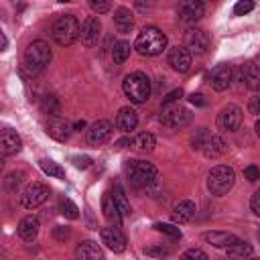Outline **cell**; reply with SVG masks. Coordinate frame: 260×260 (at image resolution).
<instances>
[{
    "mask_svg": "<svg viewBox=\"0 0 260 260\" xmlns=\"http://www.w3.org/2000/svg\"><path fill=\"white\" fill-rule=\"evenodd\" d=\"M189 53H195V55H201L207 51L209 47V37L205 30L201 28H189L185 32V45H183Z\"/></svg>",
    "mask_w": 260,
    "mask_h": 260,
    "instance_id": "8fae6325",
    "label": "cell"
},
{
    "mask_svg": "<svg viewBox=\"0 0 260 260\" xmlns=\"http://www.w3.org/2000/svg\"><path fill=\"white\" fill-rule=\"evenodd\" d=\"M134 146H136L138 152H152L154 146H156V138L150 132H140L134 138Z\"/></svg>",
    "mask_w": 260,
    "mask_h": 260,
    "instance_id": "f1b7e54d",
    "label": "cell"
},
{
    "mask_svg": "<svg viewBox=\"0 0 260 260\" xmlns=\"http://www.w3.org/2000/svg\"><path fill=\"white\" fill-rule=\"evenodd\" d=\"M189 102H191L193 106H205L203 93H191V95H189Z\"/></svg>",
    "mask_w": 260,
    "mask_h": 260,
    "instance_id": "7dc6e473",
    "label": "cell"
},
{
    "mask_svg": "<svg viewBox=\"0 0 260 260\" xmlns=\"http://www.w3.org/2000/svg\"><path fill=\"white\" fill-rule=\"evenodd\" d=\"M102 211H104V217H106L110 223H116V225L120 223L122 215H120V211H118V205H116L112 193H106V195H104V199H102Z\"/></svg>",
    "mask_w": 260,
    "mask_h": 260,
    "instance_id": "484cf974",
    "label": "cell"
},
{
    "mask_svg": "<svg viewBox=\"0 0 260 260\" xmlns=\"http://www.w3.org/2000/svg\"><path fill=\"white\" fill-rule=\"evenodd\" d=\"M112 124L108 122V120H98V122H93L89 128H87V144H91V146H102V144H106L110 138H112Z\"/></svg>",
    "mask_w": 260,
    "mask_h": 260,
    "instance_id": "30bf717a",
    "label": "cell"
},
{
    "mask_svg": "<svg viewBox=\"0 0 260 260\" xmlns=\"http://www.w3.org/2000/svg\"><path fill=\"white\" fill-rule=\"evenodd\" d=\"M51 37H53V41H55L57 45H61V47L73 45V43L81 37L79 20H77L73 14H61V16L53 22Z\"/></svg>",
    "mask_w": 260,
    "mask_h": 260,
    "instance_id": "3957f363",
    "label": "cell"
},
{
    "mask_svg": "<svg viewBox=\"0 0 260 260\" xmlns=\"http://www.w3.org/2000/svg\"><path fill=\"white\" fill-rule=\"evenodd\" d=\"M169 65L179 73H187L191 69V53L183 45L173 47L169 51Z\"/></svg>",
    "mask_w": 260,
    "mask_h": 260,
    "instance_id": "9a60e30c",
    "label": "cell"
},
{
    "mask_svg": "<svg viewBox=\"0 0 260 260\" xmlns=\"http://www.w3.org/2000/svg\"><path fill=\"white\" fill-rule=\"evenodd\" d=\"M195 211H197V209H195V203L189 201V199H185V201H179V203L173 207L171 217H173L175 223H187L189 219H193Z\"/></svg>",
    "mask_w": 260,
    "mask_h": 260,
    "instance_id": "7402d4cb",
    "label": "cell"
},
{
    "mask_svg": "<svg viewBox=\"0 0 260 260\" xmlns=\"http://www.w3.org/2000/svg\"><path fill=\"white\" fill-rule=\"evenodd\" d=\"M179 98H183V89H181V87H177V89L169 91V93L162 98V106H171V104H173V102H177Z\"/></svg>",
    "mask_w": 260,
    "mask_h": 260,
    "instance_id": "b9f144b4",
    "label": "cell"
},
{
    "mask_svg": "<svg viewBox=\"0 0 260 260\" xmlns=\"http://www.w3.org/2000/svg\"><path fill=\"white\" fill-rule=\"evenodd\" d=\"M47 197H49V187H47V185H43V183H30V185L22 191L20 203H22V207H26V209H35V207H39L41 203H45Z\"/></svg>",
    "mask_w": 260,
    "mask_h": 260,
    "instance_id": "ba28073f",
    "label": "cell"
},
{
    "mask_svg": "<svg viewBox=\"0 0 260 260\" xmlns=\"http://www.w3.org/2000/svg\"><path fill=\"white\" fill-rule=\"evenodd\" d=\"M205 12V4L199 0H185L177 8V16L183 22H197Z\"/></svg>",
    "mask_w": 260,
    "mask_h": 260,
    "instance_id": "7c38bea8",
    "label": "cell"
},
{
    "mask_svg": "<svg viewBox=\"0 0 260 260\" xmlns=\"http://www.w3.org/2000/svg\"><path fill=\"white\" fill-rule=\"evenodd\" d=\"M144 252H146L148 256H165V254H169V248L158 246V248H146Z\"/></svg>",
    "mask_w": 260,
    "mask_h": 260,
    "instance_id": "bcb514c9",
    "label": "cell"
},
{
    "mask_svg": "<svg viewBox=\"0 0 260 260\" xmlns=\"http://www.w3.org/2000/svg\"><path fill=\"white\" fill-rule=\"evenodd\" d=\"M252 252H254L252 244L242 242V240H238L234 246L228 248V256H230L232 260H248V258H252Z\"/></svg>",
    "mask_w": 260,
    "mask_h": 260,
    "instance_id": "83f0119b",
    "label": "cell"
},
{
    "mask_svg": "<svg viewBox=\"0 0 260 260\" xmlns=\"http://www.w3.org/2000/svg\"><path fill=\"white\" fill-rule=\"evenodd\" d=\"M130 43H126V41H118V43H114V49H112V57H114V63H118V65H122L128 57H130Z\"/></svg>",
    "mask_w": 260,
    "mask_h": 260,
    "instance_id": "4dcf8cb0",
    "label": "cell"
},
{
    "mask_svg": "<svg viewBox=\"0 0 260 260\" xmlns=\"http://www.w3.org/2000/svg\"><path fill=\"white\" fill-rule=\"evenodd\" d=\"M154 230L156 232H162V234H167V236H171V238H181V230L177 228V225H173V223H154Z\"/></svg>",
    "mask_w": 260,
    "mask_h": 260,
    "instance_id": "8d00e7d4",
    "label": "cell"
},
{
    "mask_svg": "<svg viewBox=\"0 0 260 260\" xmlns=\"http://www.w3.org/2000/svg\"><path fill=\"white\" fill-rule=\"evenodd\" d=\"M55 236H57V238H67V236H69V230H65V228H57V230H55Z\"/></svg>",
    "mask_w": 260,
    "mask_h": 260,
    "instance_id": "c3c4849f",
    "label": "cell"
},
{
    "mask_svg": "<svg viewBox=\"0 0 260 260\" xmlns=\"http://www.w3.org/2000/svg\"><path fill=\"white\" fill-rule=\"evenodd\" d=\"M244 177H246L250 183H256V181L260 179V169H258L256 165H248V167L244 169Z\"/></svg>",
    "mask_w": 260,
    "mask_h": 260,
    "instance_id": "ab89813d",
    "label": "cell"
},
{
    "mask_svg": "<svg viewBox=\"0 0 260 260\" xmlns=\"http://www.w3.org/2000/svg\"><path fill=\"white\" fill-rule=\"evenodd\" d=\"M240 77H242V81H244L246 87H250V89H260V67H258V65H254V63L244 65V67L240 69Z\"/></svg>",
    "mask_w": 260,
    "mask_h": 260,
    "instance_id": "d4e9b609",
    "label": "cell"
},
{
    "mask_svg": "<svg viewBox=\"0 0 260 260\" xmlns=\"http://www.w3.org/2000/svg\"><path fill=\"white\" fill-rule=\"evenodd\" d=\"M136 126H138V114L130 106L120 108L116 114V128L122 132H132Z\"/></svg>",
    "mask_w": 260,
    "mask_h": 260,
    "instance_id": "d6986e66",
    "label": "cell"
},
{
    "mask_svg": "<svg viewBox=\"0 0 260 260\" xmlns=\"http://www.w3.org/2000/svg\"><path fill=\"white\" fill-rule=\"evenodd\" d=\"M256 134H258V136H260V120H258V122H256Z\"/></svg>",
    "mask_w": 260,
    "mask_h": 260,
    "instance_id": "f5cc1de1",
    "label": "cell"
},
{
    "mask_svg": "<svg viewBox=\"0 0 260 260\" xmlns=\"http://www.w3.org/2000/svg\"><path fill=\"white\" fill-rule=\"evenodd\" d=\"M242 108L236 104H228L219 114H217V128L223 132H236L242 126Z\"/></svg>",
    "mask_w": 260,
    "mask_h": 260,
    "instance_id": "52a82bcc",
    "label": "cell"
},
{
    "mask_svg": "<svg viewBox=\"0 0 260 260\" xmlns=\"http://www.w3.org/2000/svg\"><path fill=\"white\" fill-rule=\"evenodd\" d=\"M51 61V49L45 41H32L22 53V69L28 75L41 73Z\"/></svg>",
    "mask_w": 260,
    "mask_h": 260,
    "instance_id": "7a4b0ae2",
    "label": "cell"
},
{
    "mask_svg": "<svg viewBox=\"0 0 260 260\" xmlns=\"http://www.w3.org/2000/svg\"><path fill=\"white\" fill-rule=\"evenodd\" d=\"M203 240L207 244L215 246V248H225L228 250L230 246H234L238 242V236H234L230 232H205L203 234Z\"/></svg>",
    "mask_w": 260,
    "mask_h": 260,
    "instance_id": "603a6c76",
    "label": "cell"
},
{
    "mask_svg": "<svg viewBox=\"0 0 260 260\" xmlns=\"http://www.w3.org/2000/svg\"><path fill=\"white\" fill-rule=\"evenodd\" d=\"M250 10H254V2H252V0H242V2H238V4L234 6V12H236L238 16L248 14Z\"/></svg>",
    "mask_w": 260,
    "mask_h": 260,
    "instance_id": "f35d334b",
    "label": "cell"
},
{
    "mask_svg": "<svg viewBox=\"0 0 260 260\" xmlns=\"http://www.w3.org/2000/svg\"><path fill=\"white\" fill-rule=\"evenodd\" d=\"M160 122H162V126H167L171 130H177V128H183L191 122V112L187 108L175 106V108H169L167 112H162Z\"/></svg>",
    "mask_w": 260,
    "mask_h": 260,
    "instance_id": "9c48e42d",
    "label": "cell"
},
{
    "mask_svg": "<svg viewBox=\"0 0 260 260\" xmlns=\"http://www.w3.org/2000/svg\"><path fill=\"white\" fill-rule=\"evenodd\" d=\"M47 134L51 138H55L57 142H65L69 138V134H71V124L67 120L59 118V116L57 118H49V122H47Z\"/></svg>",
    "mask_w": 260,
    "mask_h": 260,
    "instance_id": "ac0fdd59",
    "label": "cell"
},
{
    "mask_svg": "<svg viewBox=\"0 0 260 260\" xmlns=\"http://www.w3.org/2000/svg\"><path fill=\"white\" fill-rule=\"evenodd\" d=\"M126 177H128L132 187L144 189V187H150L156 181L158 173H156V167L152 162L134 158V160H128V165H126Z\"/></svg>",
    "mask_w": 260,
    "mask_h": 260,
    "instance_id": "277c9868",
    "label": "cell"
},
{
    "mask_svg": "<svg viewBox=\"0 0 260 260\" xmlns=\"http://www.w3.org/2000/svg\"><path fill=\"white\" fill-rule=\"evenodd\" d=\"M73 162L77 169H87L91 165V158L89 156H73Z\"/></svg>",
    "mask_w": 260,
    "mask_h": 260,
    "instance_id": "f6af8a7d",
    "label": "cell"
},
{
    "mask_svg": "<svg viewBox=\"0 0 260 260\" xmlns=\"http://www.w3.org/2000/svg\"><path fill=\"white\" fill-rule=\"evenodd\" d=\"M100 236H102V242H104L112 252L120 254V252L126 250V236L120 232V228H102Z\"/></svg>",
    "mask_w": 260,
    "mask_h": 260,
    "instance_id": "2e32d148",
    "label": "cell"
},
{
    "mask_svg": "<svg viewBox=\"0 0 260 260\" xmlns=\"http://www.w3.org/2000/svg\"><path fill=\"white\" fill-rule=\"evenodd\" d=\"M134 49L144 57L160 55L167 49V35L156 26H146L138 32L134 41Z\"/></svg>",
    "mask_w": 260,
    "mask_h": 260,
    "instance_id": "6da1fadb",
    "label": "cell"
},
{
    "mask_svg": "<svg viewBox=\"0 0 260 260\" xmlns=\"http://www.w3.org/2000/svg\"><path fill=\"white\" fill-rule=\"evenodd\" d=\"M248 110H250L252 114H260V93H256V95H252V98H250Z\"/></svg>",
    "mask_w": 260,
    "mask_h": 260,
    "instance_id": "7bdbcfd3",
    "label": "cell"
},
{
    "mask_svg": "<svg viewBox=\"0 0 260 260\" xmlns=\"http://www.w3.org/2000/svg\"><path fill=\"white\" fill-rule=\"evenodd\" d=\"M232 79H234V71H232V67L225 65V63L217 65V67L209 73V85H211L215 91H223V89H228L230 83H232Z\"/></svg>",
    "mask_w": 260,
    "mask_h": 260,
    "instance_id": "5bb4252c",
    "label": "cell"
},
{
    "mask_svg": "<svg viewBox=\"0 0 260 260\" xmlns=\"http://www.w3.org/2000/svg\"><path fill=\"white\" fill-rule=\"evenodd\" d=\"M20 148H22L20 136H18L14 130L4 128L2 134H0V152H2L4 156H12V154L20 152Z\"/></svg>",
    "mask_w": 260,
    "mask_h": 260,
    "instance_id": "e0dca14e",
    "label": "cell"
},
{
    "mask_svg": "<svg viewBox=\"0 0 260 260\" xmlns=\"http://www.w3.org/2000/svg\"><path fill=\"white\" fill-rule=\"evenodd\" d=\"M0 41H2V49H6V45H8V41H6V37H4V32H0Z\"/></svg>",
    "mask_w": 260,
    "mask_h": 260,
    "instance_id": "f907efd6",
    "label": "cell"
},
{
    "mask_svg": "<svg viewBox=\"0 0 260 260\" xmlns=\"http://www.w3.org/2000/svg\"><path fill=\"white\" fill-rule=\"evenodd\" d=\"M248 260H260V258H248Z\"/></svg>",
    "mask_w": 260,
    "mask_h": 260,
    "instance_id": "db71d44e",
    "label": "cell"
},
{
    "mask_svg": "<svg viewBox=\"0 0 260 260\" xmlns=\"http://www.w3.org/2000/svg\"><path fill=\"white\" fill-rule=\"evenodd\" d=\"M225 150H228V144H225V140H223L221 136H217V134H211V136L207 138V142L203 144V148H201V152H203L207 158H217V156H221Z\"/></svg>",
    "mask_w": 260,
    "mask_h": 260,
    "instance_id": "cb8c5ba5",
    "label": "cell"
},
{
    "mask_svg": "<svg viewBox=\"0 0 260 260\" xmlns=\"http://www.w3.org/2000/svg\"><path fill=\"white\" fill-rule=\"evenodd\" d=\"M22 181H24V173H22V171H14V173H10V175L6 177V183H4V185H6L8 191H14Z\"/></svg>",
    "mask_w": 260,
    "mask_h": 260,
    "instance_id": "d590c367",
    "label": "cell"
},
{
    "mask_svg": "<svg viewBox=\"0 0 260 260\" xmlns=\"http://www.w3.org/2000/svg\"><path fill=\"white\" fill-rule=\"evenodd\" d=\"M102 35V22L98 16H87L81 24V43L85 47H95Z\"/></svg>",
    "mask_w": 260,
    "mask_h": 260,
    "instance_id": "4fadbf2b",
    "label": "cell"
},
{
    "mask_svg": "<svg viewBox=\"0 0 260 260\" xmlns=\"http://www.w3.org/2000/svg\"><path fill=\"white\" fill-rule=\"evenodd\" d=\"M179 260H209V258H207V254H205L203 250H199V248H191V250L183 252V254L179 256Z\"/></svg>",
    "mask_w": 260,
    "mask_h": 260,
    "instance_id": "74e56055",
    "label": "cell"
},
{
    "mask_svg": "<svg viewBox=\"0 0 260 260\" xmlns=\"http://www.w3.org/2000/svg\"><path fill=\"white\" fill-rule=\"evenodd\" d=\"M41 108L45 114H49L51 118H57L61 114V106H59V100L55 95H45L43 102H41Z\"/></svg>",
    "mask_w": 260,
    "mask_h": 260,
    "instance_id": "d6a6232c",
    "label": "cell"
},
{
    "mask_svg": "<svg viewBox=\"0 0 260 260\" xmlns=\"http://www.w3.org/2000/svg\"><path fill=\"white\" fill-rule=\"evenodd\" d=\"M209 136H211V134H209V130H207V128H203V126H201V128H197V130L193 132V136H191V144H193V148L201 150Z\"/></svg>",
    "mask_w": 260,
    "mask_h": 260,
    "instance_id": "836d02e7",
    "label": "cell"
},
{
    "mask_svg": "<svg viewBox=\"0 0 260 260\" xmlns=\"http://www.w3.org/2000/svg\"><path fill=\"white\" fill-rule=\"evenodd\" d=\"M234 169L228 165H217L207 175V189L211 191V195H225L234 187Z\"/></svg>",
    "mask_w": 260,
    "mask_h": 260,
    "instance_id": "8992f818",
    "label": "cell"
},
{
    "mask_svg": "<svg viewBox=\"0 0 260 260\" xmlns=\"http://www.w3.org/2000/svg\"><path fill=\"white\" fill-rule=\"evenodd\" d=\"M75 258L77 260H104V252L95 242L85 240L75 248Z\"/></svg>",
    "mask_w": 260,
    "mask_h": 260,
    "instance_id": "44dd1931",
    "label": "cell"
},
{
    "mask_svg": "<svg viewBox=\"0 0 260 260\" xmlns=\"http://www.w3.org/2000/svg\"><path fill=\"white\" fill-rule=\"evenodd\" d=\"M250 207H252V211L260 217V191H256V193L252 195V199H250Z\"/></svg>",
    "mask_w": 260,
    "mask_h": 260,
    "instance_id": "ee69618b",
    "label": "cell"
},
{
    "mask_svg": "<svg viewBox=\"0 0 260 260\" xmlns=\"http://www.w3.org/2000/svg\"><path fill=\"white\" fill-rule=\"evenodd\" d=\"M112 195H114V201H116V205H118L120 215H122V217H128L132 209H130V203H128V199H126L124 189H122L120 185H116V187H114V191H112Z\"/></svg>",
    "mask_w": 260,
    "mask_h": 260,
    "instance_id": "f546056e",
    "label": "cell"
},
{
    "mask_svg": "<svg viewBox=\"0 0 260 260\" xmlns=\"http://www.w3.org/2000/svg\"><path fill=\"white\" fill-rule=\"evenodd\" d=\"M89 8L98 14H102V12H108L112 8V4L110 2H100V0H89Z\"/></svg>",
    "mask_w": 260,
    "mask_h": 260,
    "instance_id": "60d3db41",
    "label": "cell"
},
{
    "mask_svg": "<svg viewBox=\"0 0 260 260\" xmlns=\"http://www.w3.org/2000/svg\"><path fill=\"white\" fill-rule=\"evenodd\" d=\"M114 24L118 26V30H120V32H130V30H132V26H134L132 12H130L128 8H124V6L116 8V12H114Z\"/></svg>",
    "mask_w": 260,
    "mask_h": 260,
    "instance_id": "4316f807",
    "label": "cell"
},
{
    "mask_svg": "<svg viewBox=\"0 0 260 260\" xmlns=\"http://www.w3.org/2000/svg\"><path fill=\"white\" fill-rule=\"evenodd\" d=\"M126 144H130V138H124V140H118V142H116L118 148H122V146H126Z\"/></svg>",
    "mask_w": 260,
    "mask_h": 260,
    "instance_id": "681fc988",
    "label": "cell"
},
{
    "mask_svg": "<svg viewBox=\"0 0 260 260\" xmlns=\"http://www.w3.org/2000/svg\"><path fill=\"white\" fill-rule=\"evenodd\" d=\"M39 228H41L39 217H35V215H26V217H22V219L18 221L16 232H18V236H20L24 242H30V240H35V238H37Z\"/></svg>",
    "mask_w": 260,
    "mask_h": 260,
    "instance_id": "ffe728a7",
    "label": "cell"
},
{
    "mask_svg": "<svg viewBox=\"0 0 260 260\" xmlns=\"http://www.w3.org/2000/svg\"><path fill=\"white\" fill-rule=\"evenodd\" d=\"M81 128H85V122H83V120L75 122V130H81Z\"/></svg>",
    "mask_w": 260,
    "mask_h": 260,
    "instance_id": "816d5d0a",
    "label": "cell"
},
{
    "mask_svg": "<svg viewBox=\"0 0 260 260\" xmlns=\"http://www.w3.org/2000/svg\"><path fill=\"white\" fill-rule=\"evenodd\" d=\"M39 165H41L43 173L49 175V177H55V179H63V177H65V171H63L55 160H51V158H41Z\"/></svg>",
    "mask_w": 260,
    "mask_h": 260,
    "instance_id": "1f68e13d",
    "label": "cell"
},
{
    "mask_svg": "<svg viewBox=\"0 0 260 260\" xmlns=\"http://www.w3.org/2000/svg\"><path fill=\"white\" fill-rule=\"evenodd\" d=\"M122 89L126 93V98L132 104H144L150 95V81L146 77V73L142 71H132L124 77L122 81Z\"/></svg>",
    "mask_w": 260,
    "mask_h": 260,
    "instance_id": "5b68a950",
    "label": "cell"
},
{
    "mask_svg": "<svg viewBox=\"0 0 260 260\" xmlns=\"http://www.w3.org/2000/svg\"><path fill=\"white\" fill-rule=\"evenodd\" d=\"M61 213L65 217H69V219H77L79 217V209H77V205L71 199H63L61 201Z\"/></svg>",
    "mask_w": 260,
    "mask_h": 260,
    "instance_id": "e575fe53",
    "label": "cell"
}]
</instances>
